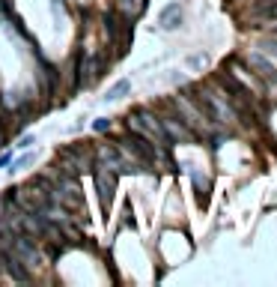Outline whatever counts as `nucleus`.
Listing matches in <instances>:
<instances>
[{
  "instance_id": "5",
  "label": "nucleus",
  "mask_w": 277,
  "mask_h": 287,
  "mask_svg": "<svg viewBox=\"0 0 277 287\" xmlns=\"http://www.w3.org/2000/svg\"><path fill=\"white\" fill-rule=\"evenodd\" d=\"M248 63L253 66V72H256V78L262 81V84H277V69L262 57V54H251L248 57Z\"/></svg>"
},
{
  "instance_id": "6",
  "label": "nucleus",
  "mask_w": 277,
  "mask_h": 287,
  "mask_svg": "<svg viewBox=\"0 0 277 287\" xmlns=\"http://www.w3.org/2000/svg\"><path fill=\"white\" fill-rule=\"evenodd\" d=\"M128 90H131V81H128V78H123L120 84H113V87L104 93V102H116V99H123Z\"/></svg>"
},
{
  "instance_id": "12",
  "label": "nucleus",
  "mask_w": 277,
  "mask_h": 287,
  "mask_svg": "<svg viewBox=\"0 0 277 287\" xmlns=\"http://www.w3.org/2000/svg\"><path fill=\"white\" fill-rule=\"evenodd\" d=\"M131 9V0H120V12H128Z\"/></svg>"
},
{
  "instance_id": "3",
  "label": "nucleus",
  "mask_w": 277,
  "mask_h": 287,
  "mask_svg": "<svg viewBox=\"0 0 277 287\" xmlns=\"http://www.w3.org/2000/svg\"><path fill=\"white\" fill-rule=\"evenodd\" d=\"M93 179H96V192L101 198V209L107 212L110 209V201H113V189H116V179H120V173L104 168V165H96L93 171Z\"/></svg>"
},
{
  "instance_id": "11",
  "label": "nucleus",
  "mask_w": 277,
  "mask_h": 287,
  "mask_svg": "<svg viewBox=\"0 0 277 287\" xmlns=\"http://www.w3.org/2000/svg\"><path fill=\"white\" fill-rule=\"evenodd\" d=\"M30 144H33V135H24V138H21V144H18V147H30Z\"/></svg>"
},
{
  "instance_id": "10",
  "label": "nucleus",
  "mask_w": 277,
  "mask_h": 287,
  "mask_svg": "<svg viewBox=\"0 0 277 287\" xmlns=\"http://www.w3.org/2000/svg\"><path fill=\"white\" fill-rule=\"evenodd\" d=\"M93 126H96V129H99V132H104V129H110V123H107V120H96V123H93Z\"/></svg>"
},
{
  "instance_id": "2",
  "label": "nucleus",
  "mask_w": 277,
  "mask_h": 287,
  "mask_svg": "<svg viewBox=\"0 0 277 287\" xmlns=\"http://www.w3.org/2000/svg\"><path fill=\"white\" fill-rule=\"evenodd\" d=\"M96 165H104L116 173H131V171H140L134 165V159L120 147V144H101V147L96 150Z\"/></svg>"
},
{
  "instance_id": "8",
  "label": "nucleus",
  "mask_w": 277,
  "mask_h": 287,
  "mask_svg": "<svg viewBox=\"0 0 277 287\" xmlns=\"http://www.w3.org/2000/svg\"><path fill=\"white\" fill-rule=\"evenodd\" d=\"M33 159H36V156H33V153H27V156H21V159H15L9 171H12V173H18V171H24V168H27V165L33 162Z\"/></svg>"
},
{
  "instance_id": "14",
  "label": "nucleus",
  "mask_w": 277,
  "mask_h": 287,
  "mask_svg": "<svg viewBox=\"0 0 277 287\" xmlns=\"http://www.w3.org/2000/svg\"><path fill=\"white\" fill-rule=\"evenodd\" d=\"M3 141H6V138H3V129H0V147H6V144H3Z\"/></svg>"
},
{
  "instance_id": "4",
  "label": "nucleus",
  "mask_w": 277,
  "mask_h": 287,
  "mask_svg": "<svg viewBox=\"0 0 277 287\" xmlns=\"http://www.w3.org/2000/svg\"><path fill=\"white\" fill-rule=\"evenodd\" d=\"M158 21H161L164 30H179L185 24V3H167Z\"/></svg>"
},
{
  "instance_id": "13",
  "label": "nucleus",
  "mask_w": 277,
  "mask_h": 287,
  "mask_svg": "<svg viewBox=\"0 0 277 287\" xmlns=\"http://www.w3.org/2000/svg\"><path fill=\"white\" fill-rule=\"evenodd\" d=\"M265 48H268L271 54H277V42H265Z\"/></svg>"
},
{
  "instance_id": "7",
  "label": "nucleus",
  "mask_w": 277,
  "mask_h": 287,
  "mask_svg": "<svg viewBox=\"0 0 277 287\" xmlns=\"http://www.w3.org/2000/svg\"><path fill=\"white\" fill-rule=\"evenodd\" d=\"M259 18H262V21H274V18H277V0L259 6Z\"/></svg>"
},
{
  "instance_id": "9",
  "label": "nucleus",
  "mask_w": 277,
  "mask_h": 287,
  "mask_svg": "<svg viewBox=\"0 0 277 287\" xmlns=\"http://www.w3.org/2000/svg\"><path fill=\"white\" fill-rule=\"evenodd\" d=\"M203 63H206V57H203V54H200V57H194V60H188V66H191V69H197V66H203Z\"/></svg>"
},
{
  "instance_id": "1",
  "label": "nucleus",
  "mask_w": 277,
  "mask_h": 287,
  "mask_svg": "<svg viewBox=\"0 0 277 287\" xmlns=\"http://www.w3.org/2000/svg\"><path fill=\"white\" fill-rule=\"evenodd\" d=\"M128 129H134V132L146 135V138H149L152 144H158L161 150H170V147H173L170 135H167V132H164V126H161V117L152 114L149 108H140V111H134V114L128 117Z\"/></svg>"
}]
</instances>
